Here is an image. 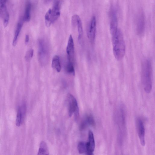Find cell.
Instances as JSON below:
<instances>
[{"label": "cell", "mask_w": 155, "mask_h": 155, "mask_svg": "<svg viewBox=\"0 0 155 155\" xmlns=\"http://www.w3.org/2000/svg\"><path fill=\"white\" fill-rule=\"evenodd\" d=\"M74 43L72 36L70 35L69 38L67 46L66 48V52L68 56V60H71L74 53Z\"/></svg>", "instance_id": "11"}, {"label": "cell", "mask_w": 155, "mask_h": 155, "mask_svg": "<svg viewBox=\"0 0 155 155\" xmlns=\"http://www.w3.org/2000/svg\"><path fill=\"white\" fill-rule=\"evenodd\" d=\"M118 26L117 18L115 10H113L111 12L110 20V33L112 36L117 30Z\"/></svg>", "instance_id": "8"}, {"label": "cell", "mask_w": 155, "mask_h": 155, "mask_svg": "<svg viewBox=\"0 0 155 155\" xmlns=\"http://www.w3.org/2000/svg\"><path fill=\"white\" fill-rule=\"evenodd\" d=\"M26 111V106L24 104L21 106L19 107L18 110L16 124L17 126H19L22 123Z\"/></svg>", "instance_id": "10"}, {"label": "cell", "mask_w": 155, "mask_h": 155, "mask_svg": "<svg viewBox=\"0 0 155 155\" xmlns=\"http://www.w3.org/2000/svg\"><path fill=\"white\" fill-rule=\"evenodd\" d=\"M52 67L55 69L58 72L61 71V66L60 62L59 57L55 55L53 58L51 64Z\"/></svg>", "instance_id": "15"}, {"label": "cell", "mask_w": 155, "mask_h": 155, "mask_svg": "<svg viewBox=\"0 0 155 155\" xmlns=\"http://www.w3.org/2000/svg\"><path fill=\"white\" fill-rule=\"evenodd\" d=\"M96 30V18L95 16H93L91 19L87 33L88 37L92 42L94 40Z\"/></svg>", "instance_id": "7"}, {"label": "cell", "mask_w": 155, "mask_h": 155, "mask_svg": "<svg viewBox=\"0 0 155 155\" xmlns=\"http://www.w3.org/2000/svg\"><path fill=\"white\" fill-rule=\"evenodd\" d=\"M152 74L151 61L147 60L143 64L142 79L144 90L147 93H150L152 89Z\"/></svg>", "instance_id": "2"}, {"label": "cell", "mask_w": 155, "mask_h": 155, "mask_svg": "<svg viewBox=\"0 0 155 155\" xmlns=\"http://www.w3.org/2000/svg\"><path fill=\"white\" fill-rule=\"evenodd\" d=\"M38 155H49L48 147L45 142L42 141L40 143Z\"/></svg>", "instance_id": "14"}, {"label": "cell", "mask_w": 155, "mask_h": 155, "mask_svg": "<svg viewBox=\"0 0 155 155\" xmlns=\"http://www.w3.org/2000/svg\"><path fill=\"white\" fill-rule=\"evenodd\" d=\"M88 141L86 142L87 150V155H92L93 154L95 147V142L93 132L89 130L88 134Z\"/></svg>", "instance_id": "6"}, {"label": "cell", "mask_w": 155, "mask_h": 155, "mask_svg": "<svg viewBox=\"0 0 155 155\" xmlns=\"http://www.w3.org/2000/svg\"><path fill=\"white\" fill-rule=\"evenodd\" d=\"M66 70L68 73L73 75H74L75 74V70L72 61L69 60L66 66Z\"/></svg>", "instance_id": "20"}, {"label": "cell", "mask_w": 155, "mask_h": 155, "mask_svg": "<svg viewBox=\"0 0 155 155\" xmlns=\"http://www.w3.org/2000/svg\"><path fill=\"white\" fill-rule=\"evenodd\" d=\"M112 36L114 54L116 59L120 61L123 59L125 52L126 46L123 33L118 28Z\"/></svg>", "instance_id": "1"}, {"label": "cell", "mask_w": 155, "mask_h": 155, "mask_svg": "<svg viewBox=\"0 0 155 155\" xmlns=\"http://www.w3.org/2000/svg\"><path fill=\"white\" fill-rule=\"evenodd\" d=\"M34 51L32 49L29 50L28 52L26 54V59L29 60L31 59L33 55Z\"/></svg>", "instance_id": "22"}, {"label": "cell", "mask_w": 155, "mask_h": 155, "mask_svg": "<svg viewBox=\"0 0 155 155\" xmlns=\"http://www.w3.org/2000/svg\"><path fill=\"white\" fill-rule=\"evenodd\" d=\"M31 8V3L29 2H28L26 4L25 13L22 18L24 21L28 22L30 20Z\"/></svg>", "instance_id": "13"}, {"label": "cell", "mask_w": 155, "mask_h": 155, "mask_svg": "<svg viewBox=\"0 0 155 155\" xmlns=\"http://www.w3.org/2000/svg\"><path fill=\"white\" fill-rule=\"evenodd\" d=\"M84 122L86 125L87 124H89L92 126L95 125V123L93 117L91 115H87Z\"/></svg>", "instance_id": "21"}, {"label": "cell", "mask_w": 155, "mask_h": 155, "mask_svg": "<svg viewBox=\"0 0 155 155\" xmlns=\"http://www.w3.org/2000/svg\"><path fill=\"white\" fill-rule=\"evenodd\" d=\"M78 150L80 154H87V150L86 142L84 141L79 142L78 145Z\"/></svg>", "instance_id": "18"}, {"label": "cell", "mask_w": 155, "mask_h": 155, "mask_svg": "<svg viewBox=\"0 0 155 155\" xmlns=\"http://www.w3.org/2000/svg\"><path fill=\"white\" fill-rule=\"evenodd\" d=\"M29 36L28 35H26L25 38V43L27 44L29 42Z\"/></svg>", "instance_id": "23"}, {"label": "cell", "mask_w": 155, "mask_h": 155, "mask_svg": "<svg viewBox=\"0 0 155 155\" xmlns=\"http://www.w3.org/2000/svg\"><path fill=\"white\" fill-rule=\"evenodd\" d=\"M45 0L46 1H47V2H48V1H49L50 0Z\"/></svg>", "instance_id": "24"}, {"label": "cell", "mask_w": 155, "mask_h": 155, "mask_svg": "<svg viewBox=\"0 0 155 155\" xmlns=\"http://www.w3.org/2000/svg\"><path fill=\"white\" fill-rule=\"evenodd\" d=\"M136 126L140 143L143 146L145 145V130L143 122L141 119L138 118L136 120Z\"/></svg>", "instance_id": "5"}, {"label": "cell", "mask_w": 155, "mask_h": 155, "mask_svg": "<svg viewBox=\"0 0 155 155\" xmlns=\"http://www.w3.org/2000/svg\"><path fill=\"white\" fill-rule=\"evenodd\" d=\"M23 21V19H22V20L19 21L17 24L13 41L12 44L14 46L16 45L18 37L22 26Z\"/></svg>", "instance_id": "12"}, {"label": "cell", "mask_w": 155, "mask_h": 155, "mask_svg": "<svg viewBox=\"0 0 155 155\" xmlns=\"http://www.w3.org/2000/svg\"><path fill=\"white\" fill-rule=\"evenodd\" d=\"M7 0H0V17L3 19L5 27L8 25L9 21V14L6 3Z\"/></svg>", "instance_id": "4"}, {"label": "cell", "mask_w": 155, "mask_h": 155, "mask_svg": "<svg viewBox=\"0 0 155 155\" xmlns=\"http://www.w3.org/2000/svg\"><path fill=\"white\" fill-rule=\"evenodd\" d=\"M76 24L77 25L78 29V39L79 40L81 39L82 37L83 31L81 19L80 17L78 15H77V16Z\"/></svg>", "instance_id": "17"}, {"label": "cell", "mask_w": 155, "mask_h": 155, "mask_svg": "<svg viewBox=\"0 0 155 155\" xmlns=\"http://www.w3.org/2000/svg\"><path fill=\"white\" fill-rule=\"evenodd\" d=\"M45 22L47 27L50 26L52 23L51 21V9L50 8L46 13L45 15Z\"/></svg>", "instance_id": "19"}, {"label": "cell", "mask_w": 155, "mask_h": 155, "mask_svg": "<svg viewBox=\"0 0 155 155\" xmlns=\"http://www.w3.org/2000/svg\"><path fill=\"white\" fill-rule=\"evenodd\" d=\"M60 15V2L58 1L55 2L52 9H51V21L52 23L54 22Z\"/></svg>", "instance_id": "9"}, {"label": "cell", "mask_w": 155, "mask_h": 155, "mask_svg": "<svg viewBox=\"0 0 155 155\" xmlns=\"http://www.w3.org/2000/svg\"><path fill=\"white\" fill-rule=\"evenodd\" d=\"M67 98L69 116L71 117L74 114L75 120L77 121L79 117V109L77 100L70 93L68 94Z\"/></svg>", "instance_id": "3"}, {"label": "cell", "mask_w": 155, "mask_h": 155, "mask_svg": "<svg viewBox=\"0 0 155 155\" xmlns=\"http://www.w3.org/2000/svg\"><path fill=\"white\" fill-rule=\"evenodd\" d=\"M44 42L43 41H41L39 42V55L40 57L41 58H43L44 57H45L47 54V49L45 47V45Z\"/></svg>", "instance_id": "16"}]
</instances>
